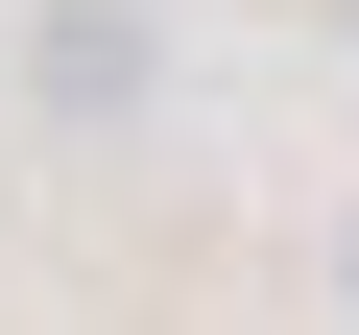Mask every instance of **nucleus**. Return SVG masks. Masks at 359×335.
Here are the masks:
<instances>
[{"label": "nucleus", "instance_id": "obj_2", "mask_svg": "<svg viewBox=\"0 0 359 335\" xmlns=\"http://www.w3.org/2000/svg\"><path fill=\"white\" fill-rule=\"evenodd\" d=\"M335 311H359V216H335Z\"/></svg>", "mask_w": 359, "mask_h": 335}, {"label": "nucleus", "instance_id": "obj_1", "mask_svg": "<svg viewBox=\"0 0 359 335\" xmlns=\"http://www.w3.org/2000/svg\"><path fill=\"white\" fill-rule=\"evenodd\" d=\"M25 72H48V120H144V0H48V25H25Z\"/></svg>", "mask_w": 359, "mask_h": 335}]
</instances>
